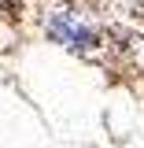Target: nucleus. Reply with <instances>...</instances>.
Segmentation results:
<instances>
[{"label":"nucleus","mask_w":144,"mask_h":148,"mask_svg":"<svg viewBox=\"0 0 144 148\" xmlns=\"http://www.w3.org/2000/svg\"><path fill=\"white\" fill-rule=\"evenodd\" d=\"M48 34H52L59 45L74 48V52H92V48L100 45V30H96L85 15H74V11L55 15L52 22H48Z\"/></svg>","instance_id":"obj_1"},{"label":"nucleus","mask_w":144,"mask_h":148,"mask_svg":"<svg viewBox=\"0 0 144 148\" xmlns=\"http://www.w3.org/2000/svg\"><path fill=\"white\" fill-rule=\"evenodd\" d=\"M15 8V0H0V11H11Z\"/></svg>","instance_id":"obj_2"}]
</instances>
